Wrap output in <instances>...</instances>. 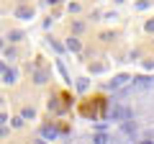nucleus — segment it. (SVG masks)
Masks as SVG:
<instances>
[{"mask_svg": "<svg viewBox=\"0 0 154 144\" xmlns=\"http://www.w3.org/2000/svg\"><path fill=\"white\" fill-rule=\"evenodd\" d=\"M67 46H69L72 52H80V41H77V39H69V41H67Z\"/></svg>", "mask_w": 154, "mask_h": 144, "instance_id": "nucleus-5", "label": "nucleus"}, {"mask_svg": "<svg viewBox=\"0 0 154 144\" xmlns=\"http://www.w3.org/2000/svg\"><path fill=\"white\" fill-rule=\"evenodd\" d=\"M49 108H51V111H57V113L67 111V108H69V95L62 93L59 98H51V100H49Z\"/></svg>", "mask_w": 154, "mask_h": 144, "instance_id": "nucleus-2", "label": "nucleus"}, {"mask_svg": "<svg viewBox=\"0 0 154 144\" xmlns=\"http://www.w3.org/2000/svg\"><path fill=\"white\" fill-rule=\"evenodd\" d=\"M18 16H21V18H28L31 13H28V8H21V11H18Z\"/></svg>", "mask_w": 154, "mask_h": 144, "instance_id": "nucleus-8", "label": "nucleus"}, {"mask_svg": "<svg viewBox=\"0 0 154 144\" xmlns=\"http://www.w3.org/2000/svg\"><path fill=\"white\" fill-rule=\"evenodd\" d=\"M105 108H108V100H105L103 95H95V98H88L82 105H80V113L88 116V118H103Z\"/></svg>", "mask_w": 154, "mask_h": 144, "instance_id": "nucleus-1", "label": "nucleus"}, {"mask_svg": "<svg viewBox=\"0 0 154 144\" xmlns=\"http://www.w3.org/2000/svg\"><path fill=\"white\" fill-rule=\"evenodd\" d=\"M36 83H46V72L44 70H36Z\"/></svg>", "mask_w": 154, "mask_h": 144, "instance_id": "nucleus-6", "label": "nucleus"}, {"mask_svg": "<svg viewBox=\"0 0 154 144\" xmlns=\"http://www.w3.org/2000/svg\"><path fill=\"white\" fill-rule=\"evenodd\" d=\"M3 121H5V116H3V113H0V124H3Z\"/></svg>", "mask_w": 154, "mask_h": 144, "instance_id": "nucleus-10", "label": "nucleus"}, {"mask_svg": "<svg viewBox=\"0 0 154 144\" xmlns=\"http://www.w3.org/2000/svg\"><path fill=\"white\" fill-rule=\"evenodd\" d=\"M110 116H113V118H118V121H126V118L131 116V111H128V108H123V105H116L113 111H110Z\"/></svg>", "mask_w": 154, "mask_h": 144, "instance_id": "nucleus-3", "label": "nucleus"}, {"mask_svg": "<svg viewBox=\"0 0 154 144\" xmlns=\"http://www.w3.org/2000/svg\"><path fill=\"white\" fill-rule=\"evenodd\" d=\"M146 31H154V21H149V23H146Z\"/></svg>", "mask_w": 154, "mask_h": 144, "instance_id": "nucleus-9", "label": "nucleus"}, {"mask_svg": "<svg viewBox=\"0 0 154 144\" xmlns=\"http://www.w3.org/2000/svg\"><path fill=\"white\" fill-rule=\"evenodd\" d=\"M126 83H128V77H126V75H118V77H116L113 83H110V88H121V85H126Z\"/></svg>", "mask_w": 154, "mask_h": 144, "instance_id": "nucleus-4", "label": "nucleus"}, {"mask_svg": "<svg viewBox=\"0 0 154 144\" xmlns=\"http://www.w3.org/2000/svg\"><path fill=\"white\" fill-rule=\"evenodd\" d=\"M5 83H16V72H13V70L5 72Z\"/></svg>", "mask_w": 154, "mask_h": 144, "instance_id": "nucleus-7", "label": "nucleus"}]
</instances>
